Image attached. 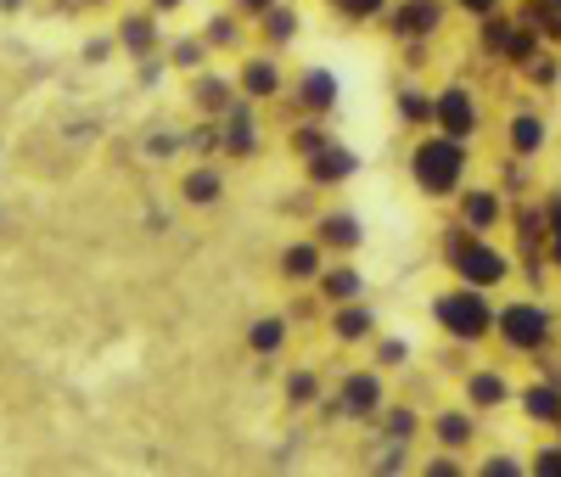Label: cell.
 <instances>
[{
    "label": "cell",
    "mask_w": 561,
    "mask_h": 477,
    "mask_svg": "<svg viewBox=\"0 0 561 477\" xmlns=\"http://www.w3.org/2000/svg\"><path fill=\"white\" fill-rule=\"evenodd\" d=\"M309 163V185H343L354 169H359V158L343 147V140L332 135V140H325V147L314 152V158H304Z\"/></svg>",
    "instance_id": "obj_10"
},
{
    "label": "cell",
    "mask_w": 561,
    "mask_h": 477,
    "mask_svg": "<svg viewBox=\"0 0 561 477\" xmlns=\"http://www.w3.org/2000/svg\"><path fill=\"white\" fill-rule=\"evenodd\" d=\"M298 102H304L309 113H332V107H337V73H332V68H309V73L298 79Z\"/></svg>",
    "instance_id": "obj_17"
},
{
    "label": "cell",
    "mask_w": 561,
    "mask_h": 477,
    "mask_svg": "<svg viewBox=\"0 0 561 477\" xmlns=\"http://www.w3.org/2000/svg\"><path fill=\"white\" fill-rule=\"evenodd\" d=\"M528 466H534V472H550V477H556V472H561V444H545V450H539V455H534Z\"/></svg>",
    "instance_id": "obj_34"
},
{
    "label": "cell",
    "mask_w": 561,
    "mask_h": 477,
    "mask_svg": "<svg viewBox=\"0 0 561 477\" xmlns=\"http://www.w3.org/2000/svg\"><path fill=\"white\" fill-rule=\"evenodd\" d=\"M180 191H185V203H219V197H225V174H219L214 163H208V169L197 163L192 174H185Z\"/></svg>",
    "instance_id": "obj_23"
},
{
    "label": "cell",
    "mask_w": 561,
    "mask_h": 477,
    "mask_svg": "<svg viewBox=\"0 0 561 477\" xmlns=\"http://www.w3.org/2000/svg\"><path fill=\"white\" fill-rule=\"evenodd\" d=\"M152 23H158L152 7H147V18H124V23H118V39H124L129 57H152V52H158V29H152Z\"/></svg>",
    "instance_id": "obj_22"
},
{
    "label": "cell",
    "mask_w": 561,
    "mask_h": 477,
    "mask_svg": "<svg viewBox=\"0 0 561 477\" xmlns=\"http://www.w3.org/2000/svg\"><path fill=\"white\" fill-rule=\"evenodd\" d=\"M466 174H472V140H455V135H427L421 129V140L410 147V180L421 197L433 203H449L455 191L466 185Z\"/></svg>",
    "instance_id": "obj_1"
},
{
    "label": "cell",
    "mask_w": 561,
    "mask_h": 477,
    "mask_svg": "<svg viewBox=\"0 0 561 477\" xmlns=\"http://www.w3.org/2000/svg\"><path fill=\"white\" fill-rule=\"evenodd\" d=\"M478 124H483V113H478V95L466 90V84H444V90L433 95V129H438V135L472 140Z\"/></svg>",
    "instance_id": "obj_6"
},
{
    "label": "cell",
    "mask_w": 561,
    "mask_h": 477,
    "mask_svg": "<svg viewBox=\"0 0 561 477\" xmlns=\"http://www.w3.org/2000/svg\"><path fill=\"white\" fill-rule=\"evenodd\" d=\"M478 472L505 477V472H523V461H517V455H483V461H478Z\"/></svg>",
    "instance_id": "obj_32"
},
{
    "label": "cell",
    "mask_w": 561,
    "mask_h": 477,
    "mask_svg": "<svg viewBox=\"0 0 561 477\" xmlns=\"http://www.w3.org/2000/svg\"><path fill=\"white\" fill-rule=\"evenodd\" d=\"M169 63H174V68H185V73H192L197 63H208V39H174V52H169Z\"/></svg>",
    "instance_id": "obj_28"
},
{
    "label": "cell",
    "mask_w": 561,
    "mask_h": 477,
    "mask_svg": "<svg viewBox=\"0 0 561 477\" xmlns=\"http://www.w3.org/2000/svg\"><path fill=\"white\" fill-rule=\"evenodd\" d=\"M314 394H320V376L314 371H293L287 376V405H314Z\"/></svg>",
    "instance_id": "obj_30"
},
{
    "label": "cell",
    "mask_w": 561,
    "mask_h": 477,
    "mask_svg": "<svg viewBox=\"0 0 561 477\" xmlns=\"http://www.w3.org/2000/svg\"><path fill=\"white\" fill-rule=\"evenodd\" d=\"M427 472L449 477V472H466V461H455V455H433V461H427Z\"/></svg>",
    "instance_id": "obj_36"
},
{
    "label": "cell",
    "mask_w": 561,
    "mask_h": 477,
    "mask_svg": "<svg viewBox=\"0 0 561 477\" xmlns=\"http://www.w3.org/2000/svg\"><path fill=\"white\" fill-rule=\"evenodd\" d=\"M399 118H404L410 129H433V95L421 90V84H404V90H399Z\"/></svg>",
    "instance_id": "obj_24"
},
{
    "label": "cell",
    "mask_w": 561,
    "mask_h": 477,
    "mask_svg": "<svg viewBox=\"0 0 561 477\" xmlns=\"http://www.w3.org/2000/svg\"><path fill=\"white\" fill-rule=\"evenodd\" d=\"M270 7H275V0H230V12H237L242 23H259Z\"/></svg>",
    "instance_id": "obj_33"
},
{
    "label": "cell",
    "mask_w": 561,
    "mask_h": 477,
    "mask_svg": "<svg viewBox=\"0 0 561 477\" xmlns=\"http://www.w3.org/2000/svg\"><path fill=\"white\" fill-rule=\"evenodd\" d=\"M410 365V343L404 338H377V371H399Z\"/></svg>",
    "instance_id": "obj_31"
},
{
    "label": "cell",
    "mask_w": 561,
    "mask_h": 477,
    "mask_svg": "<svg viewBox=\"0 0 561 477\" xmlns=\"http://www.w3.org/2000/svg\"><path fill=\"white\" fill-rule=\"evenodd\" d=\"M237 90L248 95V102H275V95H280V63H275L270 52H253V57H242Z\"/></svg>",
    "instance_id": "obj_9"
},
{
    "label": "cell",
    "mask_w": 561,
    "mask_h": 477,
    "mask_svg": "<svg viewBox=\"0 0 561 477\" xmlns=\"http://www.w3.org/2000/svg\"><path fill=\"white\" fill-rule=\"evenodd\" d=\"M455 203H460V225L478 230V236H489L500 225V214H505V197H500V191H489V185H460Z\"/></svg>",
    "instance_id": "obj_8"
},
{
    "label": "cell",
    "mask_w": 561,
    "mask_h": 477,
    "mask_svg": "<svg viewBox=\"0 0 561 477\" xmlns=\"http://www.w3.org/2000/svg\"><path fill=\"white\" fill-rule=\"evenodd\" d=\"M545 140H550V129H545L539 113H511V118H505V152H511V158H523V163L539 158Z\"/></svg>",
    "instance_id": "obj_11"
},
{
    "label": "cell",
    "mask_w": 561,
    "mask_h": 477,
    "mask_svg": "<svg viewBox=\"0 0 561 477\" xmlns=\"http://www.w3.org/2000/svg\"><path fill=\"white\" fill-rule=\"evenodd\" d=\"M433 439L438 450H472L478 444V410L466 405V410H438L433 416Z\"/></svg>",
    "instance_id": "obj_12"
},
{
    "label": "cell",
    "mask_w": 561,
    "mask_h": 477,
    "mask_svg": "<svg viewBox=\"0 0 561 477\" xmlns=\"http://www.w3.org/2000/svg\"><path fill=\"white\" fill-rule=\"evenodd\" d=\"M237 95H242V90L230 84V79H219V73H208V79H192V102H197L208 118H219L230 102H237Z\"/></svg>",
    "instance_id": "obj_21"
},
{
    "label": "cell",
    "mask_w": 561,
    "mask_h": 477,
    "mask_svg": "<svg viewBox=\"0 0 561 477\" xmlns=\"http://www.w3.org/2000/svg\"><path fill=\"white\" fill-rule=\"evenodd\" d=\"M287 315H264V320H253L248 326V349L259 354V360H275L280 354V343H287Z\"/></svg>",
    "instance_id": "obj_20"
},
{
    "label": "cell",
    "mask_w": 561,
    "mask_h": 477,
    "mask_svg": "<svg viewBox=\"0 0 561 477\" xmlns=\"http://www.w3.org/2000/svg\"><path fill=\"white\" fill-rule=\"evenodd\" d=\"M203 39H208V45H219V52H230V45L242 39V18H237V12H225V18H214Z\"/></svg>",
    "instance_id": "obj_27"
},
{
    "label": "cell",
    "mask_w": 561,
    "mask_h": 477,
    "mask_svg": "<svg viewBox=\"0 0 561 477\" xmlns=\"http://www.w3.org/2000/svg\"><path fill=\"white\" fill-rule=\"evenodd\" d=\"M314 242L325 248V253H354L359 242H365V230H359V219L354 214H320V225H314Z\"/></svg>",
    "instance_id": "obj_15"
},
{
    "label": "cell",
    "mask_w": 561,
    "mask_h": 477,
    "mask_svg": "<svg viewBox=\"0 0 561 477\" xmlns=\"http://www.w3.org/2000/svg\"><path fill=\"white\" fill-rule=\"evenodd\" d=\"M377 421H382V439H399V444H410V439L421 433V416H415L410 405H382Z\"/></svg>",
    "instance_id": "obj_25"
},
{
    "label": "cell",
    "mask_w": 561,
    "mask_h": 477,
    "mask_svg": "<svg viewBox=\"0 0 561 477\" xmlns=\"http://www.w3.org/2000/svg\"><path fill=\"white\" fill-rule=\"evenodd\" d=\"M219 147H225V152H237V158L259 152V113H253L248 95H237V102L219 113Z\"/></svg>",
    "instance_id": "obj_7"
},
{
    "label": "cell",
    "mask_w": 561,
    "mask_h": 477,
    "mask_svg": "<svg viewBox=\"0 0 561 477\" xmlns=\"http://www.w3.org/2000/svg\"><path fill=\"white\" fill-rule=\"evenodd\" d=\"M325 270V248L314 242V236H309V242H293V248H280V275H287L293 286H309L314 275Z\"/></svg>",
    "instance_id": "obj_13"
},
{
    "label": "cell",
    "mask_w": 561,
    "mask_h": 477,
    "mask_svg": "<svg viewBox=\"0 0 561 477\" xmlns=\"http://www.w3.org/2000/svg\"><path fill=\"white\" fill-rule=\"evenodd\" d=\"M517 399H523V416L528 421H539V427H556L561 421V388H556V382H528Z\"/></svg>",
    "instance_id": "obj_18"
},
{
    "label": "cell",
    "mask_w": 561,
    "mask_h": 477,
    "mask_svg": "<svg viewBox=\"0 0 561 477\" xmlns=\"http://www.w3.org/2000/svg\"><path fill=\"white\" fill-rule=\"evenodd\" d=\"M466 405H472V410H505L511 405V382L500 376V371H472V376H466Z\"/></svg>",
    "instance_id": "obj_14"
},
{
    "label": "cell",
    "mask_w": 561,
    "mask_h": 477,
    "mask_svg": "<svg viewBox=\"0 0 561 477\" xmlns=\"http://www.w3.org/2000/svg\"><path fill=\"white\" fill-rule=\"evenodd\" d=\"M325 140H332V135H325V124H298V129H293V152H298V158H314Z\"/></svg>",
    "instance_id": "obj_29"
},
{
    "label": "cell",
    "mask_w": 561,
    "mask_h": 477,
    "mask_svg": "<svg viewBox=\"0 0 561 477\" xmlns=\"http://www.w3.org/2000/svg\"><path fill=\"white\" fill-rule=\"evenodd\" d=\"M444 259H449V270H455L466 286H483V293H494V286L511 275V259L489 242V236L466 230V225H455V230L444 236Z\"/></svg>",
    "instance_id": "obj_2"
},
{
    "label": "cell",
    "mask_w": 561,
    "mask_h": 477,
    "mask_svg": "<svg viewBox=\"0 0 561 477\" xmlns=\"http://www.w3.org/2000/svg\"><path fill=\"white\" fill-rule=\"evenodd\" d=\"M325 7H332L337 18H348V23H377L393 0H325Z\"/></svg>",
    "instance_id": "obj_26"
},
{
    "label": "cell",
    "mask_w": 561,
    "mask_h": 477,
    "mask_svg": "<svg viewBox=\"0 0 561 477\" xmlns=\"http://www.w3.org/2000/svg\"><path fill=\"white\" fill-rule=\"evenodd\" d=\"M147 7H152V12H180L185 0H147Z\"/></svg>",
    "instance_id": "obj_38"
},
{
    "label": "cell",
    "mask_w": 561,
    "mask_h": 477,
    "mask_svg": "<svg viewBox=\"0 0 561 477\" xmlns=\"http://www.w3.org/2000/svg\"><path fill=\"white\" fill-rule=\"evenodd\" d=\"M494 331H500V343H505V349L539 354V349L556 338V315H550L539 298H517V304L494 309Z\"/></svg>",
    "instance_id": "obj_4"
},
{
    "label": "cell",
    "mask_w": 561,
    "mask_h": 477,
    "mask_svg": "<svg viewBox=\"0 0 561 477\" xmlns=\"http://www.w3.org/2000/svg\"><path fill=\"white\" fill-rule=\"evenodd\" d=\"M550 264H556V275H561V230H550Z\"/></svg>",
    "instance_id": "obj_37"
},
{
    "label": "cell",
    "mask_w": 561,
    "mask_h": 477,
    "mask_svg": "<svg viewBox=\"0 0 561 477\" xmlns=\"http://www.w3.org/2000/svg\"><path fill=\"white\" fill-rule=\"evenodd\" d=\"M332 331H337V343H359V338H370V331H377V315H370L359 298H354V304H337V309H332Z\"/></svg>",
    "instance_id": "obj_19"
},
{
    "label": "cell",
    "mask_w": 561,
    "mask_h": 477,
    "mask_svg": "<svg viewBox=\"0 0 561 477\" xmlns=\"http://www.w3.org/2000/svg\"><path fill=\"white\" fill-rule=\"evenodd\" d=\"M337 416H348V421H377V410L388 405V376L370 365V371H348L343 382H337Z\"/></svg>",
    "instance_id": "obj_5"
},
{
    "label": "cell",
    "mask_w": 561,
    "mask_h": 477,
    "mask_svg": "<svg viewBox=\"0 0 561 477\" xmlns=\"http://www.w3.org/2000/svg\"><path fill=\"white\" fill-rule=\"evenodd\" d=\"M314 286H320L325 304H354V298L365 293V275H359L354 264H325V270L314 275Z\"/></svg>",
    "instance_id": "obj_16"
},
{
    "label": "cell",
    "mask_w": 561,
    "mask_h": 477,
    "mask_svg": "<svg viewBox=\"0 0 561 477\" xmlns=\"http://www.w3.org/2000/svg\"><path fill=\"white\" fill-rule=\"evenodd\" d=\"M433 320H438L444 338H455V343H483L494 331V304H489L483 286L460 281V286H449V293L433 298Z\"/></svg>",
    "instance_id": "obj_3"
},
{
    "label": "cell",
    "mask_w": 561,
    "mask_h": 477,
    "mask_svg": "<svg viewBox=\"0 0 561 477\" xmlns=\"http://www.w3.org/2000/svg\"><path fill=\"white\" fill-rule=\"evenodd\" d=\"M460 12H472V18H494V12H505V0H460Z\"/></svg>",
    "instance_id": "obj_35"
}]
</instances>
